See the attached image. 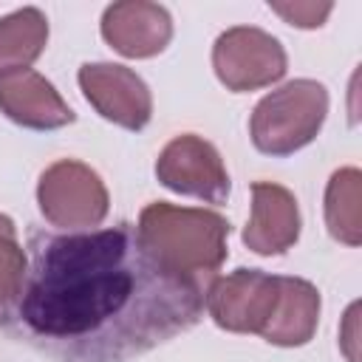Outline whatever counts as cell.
I'll list each match as a JSON object with an SVG mask.
<instances>
[{
  "instance_id": "cell-1",
  "label": "cell",
  "mask_w": 362,
  "mask_h": 362,
  "mask_svg": "<svg viewBox=\"0 0 362 362\" xmlns=\"http://www.w3.org/2000/svg\"><path fill=\"white\" fill-rule=\"evenodd\" d=\"M206 286L170 272L136 223L28 235V266L0 328L54 362H133L189 331Z\"/></svg>"
},
{
  "instance_id": "cell-2",
  "label": "cell",
  "mask_w": 362,
  "mask_h": 362,
  "mask_svg": "<svg viewBox=\"0 0 362 362\" xmlns=\"http://www.w3.org/2000/svg\"><path fill=\"white\" fill-rule=\"evenodd\" d=\"M139 238L170 272L212 286L229 249V221L212 209L153 201L139 215Z\"/></svg>"
},
{
  "instance_id": "cell-3",
  "label": "cell",
  "mask_w": 362,
  "mask_h": 362,
  "mask_svg": "<svg viewBox=\"0 0 362 362\" xmlns=\"http://www.w3.org/2000/svg\"><path fill=\"white\" fill-rule=\"evenodd\" d=\"M328 113V90L314 79H294L272 90L252 110V144L266 156H291L320 133Z\"/></svg>"
},
{
  "instance_id": "cell-4",
  "label": "cell",
  "mask_w": 362,
  "mask_h": 362,
  "mask_svg": "<svg viewBox=\"0 0 362 362\" xmlns=\"http://www.w3.org/2000/svg\"><path fill=\"white\" fill-rule=\"evenodd\" d=\"M37 204L42 218L65 232L93 229L107 218L110 209L107 189L96 170L74 158H62L40 175Z\"/></svg>"
},
{
  "instance_id": "cell-5",
  "label": "cell",
  "mask_w": 362,
  "mask_h": 362,
  "mask_svg": "<svg viewBox=\"0 0 362 362\" xmlns=\"http://www.w3.org/2000/svg\"><path fill=\"white\" fill-rule=\"evenodd\" d=\"M280 300V274L235 269L206 288V311L218 328L235 334H263Z\"/></svg>"
},
{
  "instance_id": "cell-6",
  "label": "cell",
  "mask_w": 362,
  "mask_h": 362,
  "mask_svg": "<svg viewBox=\"0 0 362 362\" xmlns=\"http://www.w3.org/2000/svg\"><path fill=\"white\" fill-rule=\"evenodd\" d=\"M212 65L229 90L243 93L277 82L286 74V51L272 34L255 25H235L215 40Z\"/></svg>"
},
{
  "instance_id": "cell-7",
  "label": "cell",
  "mask_w": 362,
  "mask_h": 362,
  "mask_svg": "<svg viewBox=\"0 0 362 362\" xmlns=\"http://www.w3.org/2000/svg\"><path fill=\"white\" fill-rule=\"evenodd\" d=\"M156 178L178 192L192 195L206 204H226L229 198V173L223 167L221 153L212 141L184 133L175 136L156 161Z\"/></svg>"
},
{
  "instance_id": "cell-8",
  "label": "cell",
  "mask_w": 362,
  "mask_h": 362,
  "mask_svg": "<svg viewBox=\"0 0 362 362\" xmlns=\"http://www.w3.org/2000/svg\"><path fill=\"white\" fill-rule=\"evenodd\" d=\"M79 88L102 119L124 130H144L153 116L147 82L124 65L85 62L79 68Z\"/></svg>"
},
{
  "instance_id": "cell-9",
  "label": "cell",
  "mask_w": 362,
  "mask_h": 362,
  "mask_svg": "<svg viewBox=\"0 0 362 362\" xmlns=\"http://www.w3.org/2000/svg\"><path fill=\"white\" fill-rule=\"evenodd\" d=\"M0 110L14 124L31 130H57L76 122L59 90L31 68L0 71Z\"/></svg>"
},
{
  "instance_id": "cell-10",
  "label": "cell",
  "mask_w": 362,
  "mask_h": 362,
  "mask_svg": "<svg viewBox=\"0 0 362 362\" xmlns=\"http://www.w3.org/2000/svg\"><path fill=\"white\" fill-rule=\"evenodd\" d=\"M102 37L122 57L147 59L167 48L173 20L158 3H113L102 14Z\"/></svg>"
},
{
  "instance_id": "cell-11",
  "label": "cell",
  "mask_w": 362,
  "mask_h": 362,
  "mask_svg": "<svg viewBox=\"0 0 362 362\" xmlns=\"http://www.w3.org/2000/svg\"><path fill=\"white\" fill-rule=\"evenodd\" d=\"M300 238L297 198L272 181L252 184V218L243 232V243L257 255H283Z\"/></svg>"
},
{
  "instance_id": "cell-12",
  "label": "cell",
  "mask_w": 362,
  "mask_h": 362,
  "mask_svg": "<svg viewBox=\"0 0 362 362\" xmlns=\"http://www.w3.org/2000/svg\"><path fill=\"white\" fill-rule=\"evenodd\" d=\"M320 320V291L303 277H280V300L274 317L260 334L272 345L297 348L305 345Z\"/></svg>"
},
{
  "instance_id": "cell-13",
  "label": "cell",
  "mask_w": 362,
  "mask_h": 362,
  "mask_svg": "<svg viewBox=\"0 0 362 362\" xmlns=\"http://www.w3.org/2000/svg\"><path fill=\"white\" fill-rule=\"evenodd\" d=\"M48 42V20L28 6L0 20V71L28 68Z\"/></svg>"
},
{
  "instance_id": "cell-14",
  "label": "cell",
  "mask_w": 362,
  "mask_h": 362,
  "mask_svg": "<svg viewBox=\"0 0 362 362\" xmlns=\"http://www.w3.org/2000/svg\"><path fill=\"white\" fill-rule=\"evenodd\" d=\"M356 201H359V173L354 167L334 173L328 181V192H325V221H328V232L348 246L359 243Z\"/></svg>"
},
{
  "instance_id": "cell-15",
  "label": "cell",
  "mask_w": 362,
  "mask_h": 362,
  "mask_svg": "<svg viewBox=\"0 0 362 362\" xmlns=\"http://www.w3.org/2000/svg\"><path fill=\"white\" fill-rule=\"evenodd\" d=\"M28 266V255L17 243V229L8 215H0V308L11 303L17 294L23 274Z\"/></svg>"
},
{
  "instance_id": "cell-16",
  "label": "cell",
  "mask_w": 362,
  "mask_h": 362,
  "mask_svg": "<svg viewBox=\"0 0 362 362\" xmlns=\"http://www.w3.org/2000/svg\"><path fill=\"white\" fill-rule=\"evenodd\" d=\"M269 6H272V11H277L280 17H286L297 28H317V25H322V20L328 17V11L334 8L331 3H322V6H317V3H294V6L269 3Z\"/></svg>"
}]
</instances>
